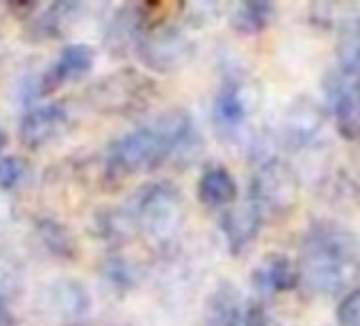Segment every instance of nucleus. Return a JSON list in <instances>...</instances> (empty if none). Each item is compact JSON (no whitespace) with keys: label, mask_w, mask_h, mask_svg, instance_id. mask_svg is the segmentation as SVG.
I'll list each match as a JSON object with an SVG mask.
<instances>
[{"label":"nucleus","mask_w":360,"mask_h":326,"mask_svg":"<svg viewBox=\"0 0 360 326\" xmlns=\"http://www.w3.org/2000/svg\"><path fill=\"white\" fill-rule=\"evenodd\" d=\"M299 269L284 254L265 256L252 273V282L261 292H282L297 284Z\"/></svg>","instance_id":"10"},{"label":"nucleus","mask_w":360,"mask_h":326,"mask_svg":"<svg viewBox=\"0 0 360 326\" xmlns=\"http://www.w3.org/2000/svg\"><path fill=\"white\" fill-rule=\"evenodd\" d=\"M341 72L360 79V22H349L343 26L337 43Z\"/></svg>","instance_id":"17"},{"label":"nucleus","mask_w":360,"mask_h":326,"mask_svg":"<svg viewBox=\"0 0 360 326\" xmlns=\"http://www.w3.org/2000/svg\"><path fill=\"white\" fill-rule=\"evenodd\" d=\"M242 326H271V318L263 307H252L246 311Z\"/></svg>","instance_id":"22"},{"label":"nucleus","mask_w":360,"mask_h":326,"mask_svg":"<svg viewBox=\"0 0 360 326\" xmlns=\"http://www.w3.org/2000/svg\"><path fill=\"white\" fill-rule=\"evenodd\" d=\"M238 197V185L225 168H210L200 181V200L210 208L231 206Z\"/></svg>","instance_id":"15"},{"label":"nucleus","mask_w":360,"mask_h":326,"mask_svg":"<svg viewBox=\"0 0 360 326\" xmlns=\"http://www.w3.org/2000/svg\"><path fill=\"white\" fill-rule=\"evenodd\" d=\"M169 152L172 146L155 121L153 125H144L134 131H127L125 136L112 142L106 157L108 172L117 176H129L157 166Z\"/></svg>","instance_id":"2"},{"label":"nucleus","mask_w":360,"mask_h":326,"mask_svg":"<svg viewBox=\"0 0 360 326\" xmlns=\"http://www.w3.org/2000/svg\"><path fill=\"white\" fill-rule=\"evenodd\" d=\"M94 66V49L87 45H68L60 51V56L47 66L43 74L32 79L26 85V98L37 100L49 96L58 87L72 83L85 77Z\"/></svg>","instance_id":"4"},{"label":"nucleus","mask_w":360,"mask_h":326,"mask_svg":"<svg viewBox=\"0 0 360 326\" xmlns=\"http://www.w3.org/2000/svg\"><path fill=\"white\" fill-rule=\"evenodd\" d=\"M39 235H41V242H43L51 252H56L58 256L72 252L70 237H68V233L64 231V227H60L58 223H53V221H43V223L39 225Z\"/></svg>","instance_id":"19"},{"label":"nucleus","mask_w":360,"mask_h":326,"mask_svg":"<svg viewBox=\"0 0 360 326\" xmlns=\"http://www.w3.org/2000/svg\"><path fill=\"white\" fill-rule=\"evenodd\" d=\"M322 125V112L311 100H299L288 108L286 136L292 144H305Z\"/></svg>","instance_id":"14"},{"label":"nucleus","mask_w":360,"mask_h":326,"mask_svg":"<svg viewBox=\"0 0 360 326\" xmlns=\"http://www.w3.org/2000/svg\"><path fill=\"white\" fill-rule=\"evenodd\" d=\"M5 144H7V133H5V129H3V127H0V152H3Z\"/></svg>","instance_id":"24"},{"label":"nucleus","mask_w":360,"mask_h":326,"mask_svg":"<svg viewBox=\"0 0 360 326\" xmlns=\"http://www.w3.org/2000/svg\"><path fill=\"white\" fill-rule=\"evenodd\" d=\"M47 305L62 322H79L91 305L87 288L77 280H58L47 290Z\"/></svg>","instance_id":"9"},{"label":"nucleus","mask_w":360,"mask_h":326,"mask_svg":"<svg viewBox=\"0 0 360 326\" xmlns=\"http://www.w3.org/2000/svg\"><path fill=\"white\" fill-rule=\"evenodd\" d=\"M28 174L26 161L18 155H0V191L18 189Z\"/></svg>","instance_id":"18"},{"label":"nucleus","mask_w":360,"mask_h":326,"mask_svg":"<svg viewBox=\"0 0 360 326\" xmlns=\"http://www.w3.org/2000/svg\"><path fill=\"white\" fill-rule=\"evenodd\" d=\"M330 98L335 104L337 125L345 138H360V79L341 72L333 83Z\"/></svg>","instance_id":"8"},{"label":"nucleus","mask_w":360,"mask_h":326,"mask_svg":"<svg viewBox=\"0 0 360 326\" xmlns=\"http://www.w3.org/2000/svg\"><path fill=\"white\" fill-rule=\"evenodd\" d=\"M358 271L360 244L352 233L333 225H322L307 235L301 273L316 292L335 294L349 286Z\"/></svg>","instance_id":"1"},{"label":"nucleus","mask_w":360,"mask_h":326,"mask_svg":"<svg viewBox=\"0 0 360 326\" xmlns=\"http://www.w3.org/2000/svg\"><path fill=\"white\" fill-rule=\"evenodd\" d=\"M261 212L252 206H240V208H231L225 219H223V231L227 235V242L231 244L233 250L244 248L248 242H252V237L259 231V221H261Z\"/></svg>","instance_id":"13"},{"label":"nucleus","mask_w":360,"mask_h":326,"mask_svg":"<svg viewBox=\"0 0 360 326\" xmlns=\"http://www.w3.org/2000/svg\"><path fill=\"white\" fill-rule=\"evenodd\" d=\"M246 311H242V296L233 286H221L208 301L204 326H242Z\"/></svg>","instance_id":"12"},{"label":"nucleus","mask_w":360,"mask_h":326,"mask_svg":"<svg viewBox=\"0 0 360 326\" xmlns=\"http://www.w3.org/2000/svg\"><path fill=\"white\" fill-rule=\"evenodd\" d=\"M0 326H15V320L3 299V294H0Z\"/></svg>","instance_id":"23"},{"label":"nucleus","mask_w":360,"mask_h":326,"mask_svg":"<svg viewBox=\"0 0 360 326\" xmlns=\"http://www.w3.org/2000/svg\"><path fill=\"white\" fill-rule=\"evenodd\" d=\"M297 200V183L280 161H269L252 181V206L263 214L284 212Z\"/></svg>","instance_id":"5"},{"label":"nucleus","mask_w":360,"mask_h":326,"mask_svg":"<svg viewBox=\"0 0 360 326\" xmlns=\"http://www.w3.org/2000/svg\"><path fill=\"white\" fill-rule=\"evenodd\" d=\"M187 51H189V45L183 39V34L172 28L155 30L153 34L144 37V41L140 43V56H142L144 64H148L157 70L176 68L187 58Z\"/></svg>","instance_id":"7"},{"label":"nucleus","mask_w":360,"mask_h":326,"mask_svg":"<svg viewBox=\"0 0 360 326\" xmlns=\"http://www.w3.org/2000/svg\"><path fill=\"white\" fill-rule=\"evenodd\" d=\"M79 7L72 3H56L41 7L39 13L32 15V30L43 37H60L75 20V11Z\"/></svg>","instance_id":"16"},{"label":"nucleus","mask_w":360,"mask_h":326,"mask_svg":"<svg viewBox=\"0 0 360 326\" xmlns=\"http://www.w3.org/2000/svg\"><path fill=\"white\" fill-rule=\"evenodd\" d=\"M136 219L146 235L167 240L183 221V200L172 185H150L138 197Z\"/></svg>","instance_id":"3"},{"label":"nucleus","mask_w":360,"mask_h":326,"mask_svg":"<svg viewBox=\"0 0 360 326\" xmlns=\"http://www.w3.org/2000/svg\"><path fill=\"white\" fill-rule=\"evenodd\" d=\"M236 20V26L242 28V30H259L267 20H269V5H242L238 9V15L233 18Z\"/></svg>","instance_id":"20"},{"label":"nucleus","mask_w":360,"mask_h":326,"mask_svg":"<svg viewBox=\"0 0 360 326\" xmlns=\"http://www.w3.org/2000/svg\"><path fill=\"white\" fill-rule=\"evenodd\" d=\"M68 123V110L60 102H47L28 110L20 123V140L28 148H43L53 142Z\"/></svg>","instance_id":"6"},{"label":"nucleus","mask_w":360,"mask_h":326,"mask_svg":"<svg viewBox=\"0 0 360 326\" xmlns=\"http://www.w3.org/2000/svg\"><path fill=\"white\" fill-rule=\"evenodd\" d=\"M248 117V102L244 89L236 83H227L214 100V123L221 131L236 133Z\"/></svg>","instance_id":"11"},{"label":"nucleus","mask_w":360,"mask_h":326,"mask_svg":"<svg viewBox=\"0 0 360 326\" xmlns=\"http://www.w3.org/2000/svg\"><path fill=\"white\" fill-rule=\"evenodd\" d=\"M337 320L341 326H360V288L343 296L337 309Z\"/></svg>","instance_id":"21"}]
</instances>
